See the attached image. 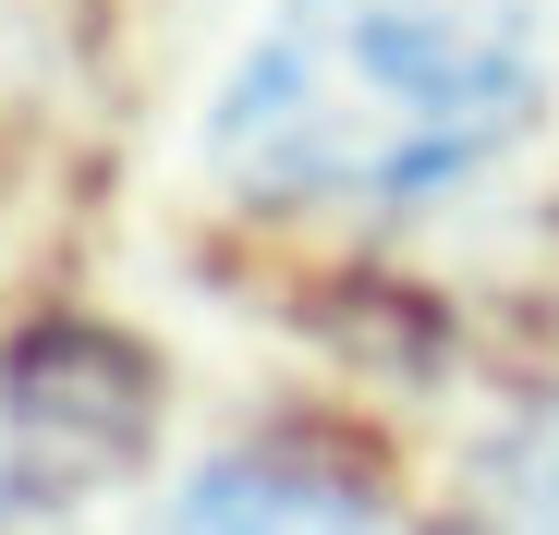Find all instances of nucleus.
<instances>
[{
  "label": "nucleus",
  "mask_w": 559,
  "mask_h": 535,
  "mask_svg": "<svg viewBox=\"0 0 559 535\" xmlns=\"http://www.w3.org/2000/svg\"><path fill=\"white\" fill-rule=\"evenodd\" d=\"M535 85V0H267L207 170L280 219H402L523 146Z\"/></svg>",
  "instance_id": "f257e3e1"
},
{
  "label": "nucleus",
  "mask_w": 559,
  "mask_h": 535,
  "mask_svg": "<svg viewBox=\"0 0 559 535\" xmlns=\"http://www.w3.org/2000/svg\"><path fill=\"white\" fill-rule=\"evenodd\" d=\"M158 535H414V523L329 451H231L170 499Z\"/></svg>",
  "instance_id": "7ed1b4c3"
},
{
  "label": "nucleus",
  "mask_w": 559,
  "mask_h": 535,
  "mask_svg": "<svg viewBox=\"0 0 559 535\" xmlns=\"http://www.w3.org/2000/svg\"><path fill=\"white\" fill-rule=\"evenodd\" d=\"M158 390L122 341H13L0 353V535H61L146 463Z\"/></svg>",
  "instance_id": "f03ea898"
},
{
  "label": "nucleus",
  "mask_w": 559,
  "mask_h": 535,
  "mask_svg": "<svg viewBox=\"0 0 559 535\" xmlns=\"http://www.w3.org/2000/svg\"><path fill=\"white\" fill-rule=\"evenodd\" d=\"M487 535H559V414L535 438H511V463L487 487Z\"/></svg>",
  "instance_id": "20e7f679"
}]
</instances>
